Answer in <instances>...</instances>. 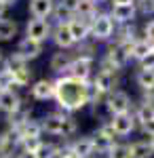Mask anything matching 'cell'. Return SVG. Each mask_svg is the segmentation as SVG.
<instances>
[{"label":"cell","mask_w":154,"mask_h":158,"mask_svg":"<svg viewBox=\"0 0 154 158\" xmlns=\"http://www.w3.org/2000/svg\"><path fill=\"white\" fill-rule=\"evenodd\" d=\"M55 99L68 112L84 108L89 103V82L72 76H61L55 82Z\"/></svg>","instance_id":"obj_1"},{"label":"cell","mask_w":154,"mask_h":158,"mask_svg":"<svg viewBox=\"0 0 154 158\" xmlns=\"http://www.w3.org/2000/svg\"><path fill=\"white\" fill-rule=\"evenodd\" d=\"M40 127L49 135H63V137L76 133V129H78V124H76V120L72 116H66V114H59V112L47 114L40 120Z\"/></svg>","instance_id":"obj_2"},{"label":"cell","mask_w":154,"mask_h":158,"mask_svg":"<svg viewBox=\"0 0 154 158\" xmlns=\"http://www.w3.org/2000/svg\"><path fill=\"white\" fill-rule=\"evenodd\" d=\"M131 57V49L129 47H122V44H114L108 49L106 61H104V70H110V72H116L118 68H122L127 59Z\"/></svg>","instance_id":"obj_3"},{"label":"cell","mask_w":154,"mask_h":158,"mask_svg":"<svg viewBox=\"0 0 154 158\" xmlns=\"http://www.w3.org/2000/svg\"><path fill=\"white\" fill-rule=\"evenodd\" d=\"M91 34L95 40H108L114 34V19L110 15H95L91 21Z\"/></svg>","instance_id":"obj_4"},{"label":"cell","mask_w":154,"mask_h":158,"mask_svg":"<svg viewBox=\"0 0 154 158\" xmlns=\"http://www.w3.org/2000/svg\"><path fill=\"white\" fill-rule=\"evenodd\" d=\"M91 68H93V57H91V55H78V57L70 63V68H68V76L87 82L89 76H91Z\"/></svg>","instance_id":"obj_5"},{"label":"cell","mask_w":154,"mask_h":158,"mask_svg":"<svg viewBox=\"0 0 154 158\" xmlns=\"http://www.w3.org/2000/svg\"><path fill=\"white\" fill-rule=\"evenodd\" d=\"M51 34V25H49L47 19H30L28 25H25V38L30 40H36V42H45Z\"/></svg>","instance_id":"obj_6"},{"label":"cell","mask_w":154,"mask_h":158,"mask_svg":"<svg viewBox=\"0 0 154 158\" xmlns=\"http://www.w3.org/2000/svg\"><path fill=\"white\" fill-rule=\"evenodd\" d=\"M114 129H112V124H104L99 131H95L91 135V139H93V146L97 152H110V148L114 146Z\"/></svg>","instance_id":"obj_7"},{"label":"cell","mask_w":154,"mask_h":158,"mask_svg":"<svg viewBox=\"0 0 154 158\" xmlns=\"http://www.w3.org/2000/svg\"><path fill=\"white\" fill-rule=\"evenodd\" d=\"M106 106L108 110L114 114V116H118V114H127L131 108V97L129 93H125V91H114V93H110L106 99Z\"/></svg>","instance_id":"obj_8"},{"label":"cell","mask_w":154,"mask_h":158,"mask_svg":"<svg viewBox=\"0 0 154 158\" xmlns=\"http://www.w3.org/2000/svg\"><path fill=\"white\" fill-rule=\"evenodd\" d=\"M93 86L101 95H104V93H108V95L114 93V91H116V89H114V86H116V74L110 72V70H99L97 76L93 78Z\"/></svg>","instance_id":"obj_9"},{"label":"cell","mask_w":154,"mask_h":158,"mask_svg":"<svg viewBox=\"0 0 154 158\" xmlns=\"http://www.w3.org/2000/svg\"><path fill=\"white\" fill-rule=\"evenodd\" d=\"M28 11L32 19H47L51 13H55V2L53 0H30Z\"/></svg>","instance_id":"obj_10"},{"label":"cell","mask_w":154,"mask_h":158,"mask_svg":"<svg viewBox=\"0 0 154 158\" xmlns=\"http://www.w3.org/2000/svg\"><path fill=\"white\" fill-rule=\"evenodd\" d=\"M24 103H21V97L13 91V89H9V91H0V110L4 112V114H15L17 110L21 108Z\"/></svg>","instance_id":"obj_11"},{"label":"cell","mask_w":154,"mask_h":158,"mask_svg":"<svg viewBox=\"0 0 154 158\" xmlns=\"http://www.w3.org/2000/svg\"><path fill=\"white\" fill-rule=\"evenodd\" d=\"M68 27H70V32H72V36H74L76 42H84L89 38V34H91V21L89 19H83V17L70 19Z\"/></svg>","instance_id":"obj_12"},{"label":"cell","mask_w":154,"mask_h":158,"mask_svg":"<svg viewBox=\"0 0 154 158\" xmlns=\"http://www.w3.org/2000/svg\"><path fill=\"white\" fill-rule=\"evenodd\" d=\"M110 124H112V129H114V133H116V135L125 137V135H129L131 131L135 129V118L127 112V114H118V116H114Z\"/></svg>","instance_id":"obj_13"},{"label":"cell","mask_w":154,"mask_h":158,"mask_svg":"<svg viewBox=\"0 0 154 158\" xmlns=\"http://www.w3.org/2000/svg\"><path fill=\"white\" fill-rule=\"evenodd\" d=\"M32 97L36 101H47V99L55 97V82H51V80H36L32 85Z\"/></svg>","instance_id":"obj_14"},{"label":"cell","mask_w":154,"mask_h":158,"mask_svg":"<svg viewBox=\"0 0 154 158\" xmlns=\"http://www.w3.org/2000/svg\"><path fill=\"white\" fill-rule=\"evenodd\" d=\"M135 13H137L135 4H114L110 17L114 21H118V23H131L135 19Z\"/></svg>","instance_id":"obj_15"},{"label":"cell","mask_w":154,"mask_h":158,"mask_svg":"<svg viewBox=\"0 0 154 158\" xmlns=\"http://www.w3.org/2000/svg\"><path fill=\"white\" fill-rule=\"evenodd\" d=\"M17 53H19L25 61L36 59V57L42 53V44L36 42V40H30V38H24V40L19 42V47H17Z\"/></svg>","instance_id":"obj_16"},{"label":"cell","mask_w":154,"mask_h":158,"mask_svg":"<svg viewBox=\"0 0 154 158\" xmlns=\"http://www.w3.org/2000/svg\"><path fill=\"white\" fill-rule=\"evenodd\" d=\"M53 40H55V44L59 49H70L72 44L76 42L70 32V27H68V23H57L55 32H53Z\"/></svg>","instance_id":"obj_17"},{"label":"cell","mask_w":154,"mask_h":158,"mask_svg":"<svg viewBox=\"0 0 154 158\" xmlns=\"http://www.w3.org/2000/svg\"><path fill=\"white\" fill-rule=\"evenodd\" d=\"M70 148L78 158H89L95 152V146H93V139H91V137H80V139H76Z\"/></svg>","instance_id":"obj_18"},{"label":"cell","mask_w":154,"mask_h":158,"mask_svg":"<svg viewBox=\"0 0 154 158\" xmlns=\"http://www.w3.org/2000/svg\"><path fill=\"white\" fill-rule=\"evenodd\" d=\"M13 133L17 135L19 139H25V137H40L42 127H40V122H36V120H28V122H24L17 131H13Z\"/></svg>","instance_id":"obj_19"},{"label":"cell","mask_w":154,"mask_h":158,"mask_svg":"<svg viewBox=\"0 0 154 158\" xmlns=\"http://www.w3.org/2000/svg\"><path fill=\"white\" fill-rule=\"evenodd\" d=\"M74 59H76V57H72L70 53H63V51H61V53H55V55L51 57V70H53V72H63V70L68 72V68H70V63Z\"/></svg>","instance_id":"obj_20"},{"label":"cell","mask_w":154,"mask_h":158,"mask_svg":"<svg viewBox=\"0 0 154 158\" xmlns=\"http://www.w3.org/2000/svg\"><path fill=\"white\" fill-rule=\"evenodd\" d=\"M150 53H152V42H148L146 38H143V40H135L133 47H131V57L137 59V61L146 59Z\"/></svg>","instance_id":"obj_21"},{"label":"cell","mask_w":154,"mask_h":158,"mask_svg":"<svg viewBox=\"0 0 154 158\" xmlns=\"http://www.w3.org/2000/svg\"><path fill=\"white\" fill-rule=\"evenodd\" d=\"M17 30H19V25L17 21H13V19H0V40H13V38L17 36Z\"/></svg>","instance_id":"obj_22"},{"label":"cell","mask_w":154,"mask_h":158,"mask_svg":"<svg viewBox=\"0 0 154 158\" xmlns=\"http://www.w3.org/2000/svg\"><path fill=\"white\" fill-rule=\"evenodd\" d=\"M154 152L148 141H135L131 143V158H152Z\"/></svg>","instance_id":"obj_23"},{"label":"cell","mask_w":154,"mask_h":158,"mask_svg":"<svg viewBox=\"0 0 154 158\" xmlns=\"http://www.w3.org/2000/svg\"><path fill=\"white\" fill-rule=\"evenodd\" d=\"M76 15L83 19H93L95 17V0H78L76 2Z\"/></svg>","instance_id":"obj_24"},{"label":"cell","mask_w":154,"mask_h":158,"mask_svg":"<svg viewBox=\"0 0 154 158\" xmlns=\"http://www.w3.org/2000/svg\"><path fill=\"white\" fill-rule=\"evenodd\" d=\"M137 85L142 86L143 91H154V70H139L137 74Z\"/></svg>","instance_id":"obj_25"},{"label":"cell","mask_w":154,"mask_h":158,"mask_svg":"<svg viewBox=\"0 0 154 158\" xmlns=\"http://www.w3.org/2000/svg\"><path fill=\"white\" fill-rule=\"evenodd\" d=\"M137 120L142 122V127L146 124V122L154 120V103H142L139 108H137Z\"/></svg>","instance_id":"obj_26"},{"label":"cell","mask_w":154,"mask_h":158,"mask_svg":"<svg viewBox=\"0 0 154 158\" xmlns=\"http://www.w3.org/2000/svg\"><path fill=\"white\" fill-rule=\"evenodd\" d=\"M108 158H131V146L129 143H114L108 152Z\"/></svg>","instance_id":"obj_27"},{"label":"cell","mask_w":154,"mask_h":158,"mask_svg":"<svg viewBox=\"0 0 154 158\" xmlns=\"http://www.w3.org/2000/svg\"><path fill=\"white\" fill-rule=\"evenodd\" d=\"M59 148L55 143H42L36 152V158H59Z\"/></svg>","instance_id":"obj_28"},{"label":"cell","mask_w":154,"mask_h":158,"mask_svg":"<svg viewBox=\"0 0 154 158\" xmlns=\"http://www.w3.org/2000/svg\"><path fill=\"white\" fill-rule=\"evenodd\" d=\"M15 85V76H13V72L9 70V68H4V70H0V91H9V89H13Z\"/></svg>","instance_id":"obj_29"},{"label":"cell","mask_w":154,"mask_h":158,"mask_svg":"<svg viewBox=\"0 0 154 158\" xmlns=\"http://www.w3.org/2000/svg\"><path fill=\"white\" fill-rule=\"evenodd\" d=\"M19 143H21V148H24V152H32V154H36L38 148L42 146L40 137H25V139H19Z\"/></svg>","instance_id":"obj_30"},{"label":"cell","mask_w":154,"mask_h":158,"mask_svg":"<svg viewBox=\"0 0 154 158\" xmlns=\"http://www.w3.org/2000/svg\"><path fill=\"white\" fill-rule=\"evenodd\" d=\"M143 34H146V40H148V42H154V19L146 23V27H143Z\"/></svg>","instance_id":"obj_31"},{"label":"cell","mask_w":154,"mask_h":158,"mask_svg":"<svg viewBox=\"0 0 154 158\" xmlns=\"http://www.w3.org/2000/svg\"><path fill=\"white\" fill-rule=\"evenodd\" d=\"M142 63V70H154V53H150L146 59H142L139 61Z\"/></svg>","instance_id":"obj_32"},{"label":"cell","mask_w":154,"mask_h":158,"mask_svg":"<svg viewBox=\"0 0 154 158\" xmlns=\"http://www.w3.org/2000/svg\"><path fill=\"white\" fill-rule=\"evenodd\" d=\"M139 6L142 11L148 15V13H154V0H139Z\"/></svg>","instance_id":"obj_33"},{"label":"cell","mask_w":154,"mask_h":158,"mask_svg":"<svg viewBox=\"0 0 154 158\" xmlns=\"http://www.w3.org/2000/svg\"><path fill=\"white\" fill-rule=\"evenodd\" d=\"M59 158H78V156L72 152V148H66V150H61V152H59Z\"/></svg>","instance_id":"obj_34"},{"label":"cell","mask_w":154,"mask_h":158,"mask_svg":"<svg viewBox=\"0 0 154 158\" xmlns=\"http://www.w3.org/2000/svg\"><path fill=\"white\" fill-rule=\"evenodd\" d=\"M143 131H146L148 135H154V120L146 122V124H143Z\"/></svg>","instance_id":"obj_35"},{"label":"cell","mask_w":154,"mask_h":158,"mask_svg":"<svg viewBox=\"0 0 154 158\" xmlns=\"http://www.w3.org/2000/svg\"><path fill=\"white\" fill-rule=\"evenodd\" d=\"M114 4H135V0H112Z\"/></svg>","instance_id":"obj_36"},{"label":"cell","mask_w":154,"mask_h":158,"mask_svg":"<svg viewBox=\"0 0 154 158\" xmlns=\"http://www.w3.org/2000/svg\"><path fill=\"white\" fill-rule=\"evenodd\" d=\"M17 158H36V154H32V152H21Z\"/></svg>","instance_id":"obj_37"},{"label":"cell","mask_w":154,"mask_h":158,"mask_svg":"<svg viewBox=\"0 0 154 158\" xmlns=\"http://www.w3.org/2000/svg\"><path fill=\"white\" fill-rule=\"evenodd\" d=\"M4 11H6V4H2V2H0V19L4 17Z\"/></svg>","instance_id":"obj_38"},{"label":"cell","mask_w":154,"mask_h":158,"mask_svg":"<svg viewBox=\"0 0 154 158\" xmlns=\"http://www.w3.org/2000/svg\"><path fill=\"white\" fill-rule=\"evenodd\" d=\"M0 2H2V4H6V6H13L17 0H0Z\"/></svg>","instance_id":"obj_39"},{"label":"cell","mask_w":154,"mask_h":158,"mask_svg":"<svg viewBox=\"0 0 154 158\" xmlns=\"http://www.w3.org/2000/svg\"><path fill=\"white\" fill-rule=\"evenodd\" d=\"M148 143H150V148H152V152H154V135H150V139H148Z\"/></svg>","instance_id":"obj_40"},{"label":"cell","mask_w":154,"mask_h":158,"mask_svg":"<svg viewBox=\"0 0 154 158\" xmlns=\"http://www.w3.org/2000/svg\"><path fill=\"white\" fill-rule=\"evenodd\" d=\"M2 61H4V59H2V51H0V63H2Z\"/></svg>","instance_id":"obj_41"},{"label":"cell","mask_w":154,"mask_h":158,"mask_svg":"<svg viewBox=\"0 0 154 158\" xmlns=\"http://www.w3.org/2000/svg\"><path fill=\"white\" fill-rule=\"evenodd\" d=\"M152 53H154V42H152Z\"/></svg>","instance_id":"obj_42"}]
</instances>
